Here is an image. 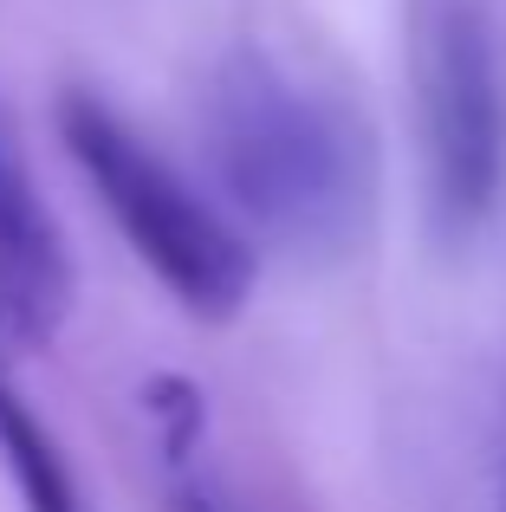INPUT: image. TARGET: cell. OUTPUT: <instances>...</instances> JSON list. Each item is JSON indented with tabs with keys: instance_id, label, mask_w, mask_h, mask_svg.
Masks as SVG:
<instances>
[{
	"instance_id": "obj_1",
	"label": "cell",
	"mask_w": 506,
	"mask_h": 512,
	"mask_svg": "<svg viewBox=\"0 0 506 512\" xmlns=\"http://www.w3.org/2000/svg\"><path fill=\"white\" fill-rule=\"evenodd\" d=\"M208 163L234 214L273 247L331 260L364 234L370 143L344 104L273 59H228L202 104Z\"/></svg>"
},
{
	"instance_id": "obj_2",
	"label": "cell",
	"mask_w": 506,
	"mask_h": 512,
	"mask_svg": "<svg viewBox=\"0 0 506 512\" xmlns=\"http://www.w3.org/2000/svg\"><path fill=\"white\" fill-rule=\"evenodd\" d=\"M59 137L72 150L85 188L98 195L104 221L130 240L150 279L202 325H228L247 305L260 260L253 240L176 163H163L150 137L98 91H65L59 98Z\"/></svg>"
},
{
	"instance_id": "obj_3",
	"label": "cell",
	"mask_w": 506,
	"mask_h": 512,
	"mask_svg": "<svg viewBox=\"0 0 506 512\" xmlns=\"http://www.w3.org/2000/svg\"><path fill=\"white\" fill-rule=\"evenodd\" d=\"M422 188L442 247H468L506 188V78L481 7L442 0L422 26Z\"/></svg>"
},
{
	"instance_id": "obj_4",
	"label": "cell",
	"mask_w": 506,
	"mask_h": 512,
	"mask_svg": "<svg viewBox=\"0 0 506 512\" xmlns=\"http://www.w3.org/2000/svg\"><path fill=\"white\" fill-rule=\"evenodd\" d=\"M72 312V260L0 130V350H39Z\"/></svg>"
},
{
	"instance_id": "obj_5",
	"label": "cell",
	"mask_w": 506,
	"mask_h": 512,
	"mask_svg": "<svg viewBox=\"0 0 506 512\" xmlns=\"http://www.w3.org/2000/svg\"><path fill=\"white\" fill-rule=\"evenodd\" d=\"M0 467L20 487L26 512H91L78 467L65 461V448L52 441V428L39 422V409L13 389V376L0 370Z\"/></svg>"
},
{
	"instance_id": "obj_6",
	"label": "cell",
	"mask_w": 506,
	"mask_h": 512,
	"mask_svg": "<svg viewBox=\"0 0 506 512\" xmlns=\"http://www.w3.org/2000/svg\"><path fill=\"white\" fill-rule=\"evenodd\" d=\"M500 512H506V493H500Z\"/></svg>"
}]
</instances>
